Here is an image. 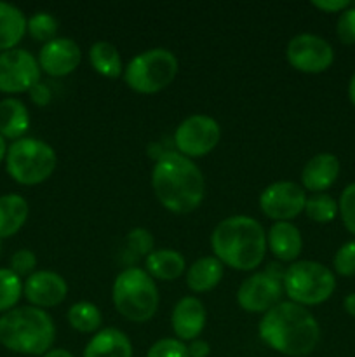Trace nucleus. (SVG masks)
<instances>
[{
    "mask_svg": "<svg viewBox=\"0 0 355 357\" xmlns=\"http://www.w3.org/2000/svg\"><path fill=\"white\" fill-rule=\"evenodd\" d=\"M152 187L160 204L178 215L197 209L205 194L202 171L194 160L178 152L159 157L152 171Z\"/></svg>",
    "mask_w": 355,
    "mask_h": 357,
    "instance_id": "1",
    "label": "nucleus"
},
{
    "mask_svg": "<svg viewBox=\"0 0 355 357\" xmlns=\"http://www.w3.org/2000/svg\"><path fill=\"white\" fill-rule=\"evenodd\" d=\"M260 337L274 351L289 357L308 356L317 347L320 328L315 317L303 305L281 302L265 312Z\"/></svg>",
    "mask_w": 355,
    "mask_h": 357,
    "instance_id": "2",
    "label": "nucleus"
},
{
    "mask_svg": "<svg viewBox=\"0 0 355 357\" xmlns=\"http://www.w3.org/2000/svg\"><path fill=\"white\" fill-rule=\"evenodd\" d=\"M211 246L221 264L237 271H253L263 261L267 236L258 220L237 215L218 223Z\"/></svg>",
    "mask_w": 355,
    "mask_h": 357,
    "instance_id": "3",
    "label": "nucleus"
},
{
    "mask_svg": "<svg viewBox=\"0 0 355 357\" xmlns=\"http://www.w3.org/2000/svg\"><path fill=\"white\" fill-rule=\"evenodd\" d=\"M56 328L51 316L38 307H19L0 317V344L24 356L51 351Z\"/></svg>",
    "mask_w": 355,
    "mask_h": 357,
    "instance_id": "4",
    "label": "nucleus"
},
{
    "mask_svg": "<svg viewBox=\"0 0 355 357\" xmlns=\"http://www.w3.org/2000/svg\"><path fill=\"white\" fill-rule=\"evenodd\" d=\"M115 309L134 323L152 319L159 307V291L152 275L138 267H129L113 282Z\"/></svg>",
    "mask_w": 355,
    "mask_h": 357,
    "instance_id": "5",
    "label": "nucleus"
},
{
    "mask_svg": "<svg viewBox=\"0 0 355 357\" xmlns=\"http://www.w3.org/2000/svg\"><path fill=\"white\" fill-rule=\"evenodd\" d=\"M6 164L17 183L38 185L54 173L56 152L42 139L19 138L7 149Z\"/></svg>",
    "mask_w": 355,
    "mask_h": 357,
    "instance_id": "6",
    "label": "nucleus"
},
{
    "mask_svg": "<svg viewBox=\"0 0 355 357\" xmlns=\"http://www.w3.org/2000/svg\"><path fill=\"white\" fill-rule=\"evenodd\" d=\"M178 58L162 47L148 49L134 56L124 70L125 84L141 94H153L166 89L178 75Z\"/></svg>",
    "mask_w": 355,
    "mask_h": 357,
    "instance_id": "7",
    "label": "nucleus"
},
{
    "mask_svg": "<svg viewBox=\"0 0 355 357\" xmlns=\"http://www.w3.org/2000/svg\"><path fill=\"white\" fill-rule=\"evenodd\" d=\"M284 289L298 305H319L333 295L336 288L334 274L319 261H296L285 271Z\"/></svg>",
    "mask_w": 355,
    "mask_h": 357,
    "instance_id": "8",
    "label": "nucleus"
},
{
    "mask_svg": "<svg viewBox=\"0 0 355 357\" xmlns=\"http://www.w3.org/2000/svg\"><path fill=\"white\" fill-rule=\"evenodd\" d=\"M40 82L38 59L26 49L0 52V91L16 94L30 91Z\"/></svg>",
    "mask_w": 355,
    "mask_h": 357,
    "instance_id": "9",
    "label": "nucleus"
},
{
    "mask_svg": "<svg viewBox=\"0 0 355 357\" xmlns=\"http://www.w3.org/2000/svg\"><path fill=\"white\" fill-rule=\"evenodd\" d=\"M219 138H221L219 124L207 115H191L184 119L174 132V143L178 150L188 159L202 157L214 150Z\"/></svg>",
    "mask_w": 355,
    "mask_h": 357,
    "instance_id": "10",
    "label": "nucleus"
},
{
    "mask_svg": "<svg viewBox=\"0 0 355 357\" xmlns=\"http://www.w3.org/2000/svg\"><path fill=\"white\" fill-rule=\"evenodd\" d=\"M287 61L305 73H320L331 66L334 51L326 38L313 33H299L289 40L285 49Z\"/></svg>",
    "mask_w": 355,
    "mask_h": 357,
    "instance_id": "11",
    "label": "nucleus"
},
{
    "mask_svg": "<svg viewBox=\"0 0 355 357\" xmlns=\"http://www.w3.org/2000/svg\"><path fill=\"white\" fill-rule=\"evenodd\" d=\"M306 195L303 187L294 181H275L260 195L261 211L277 222H289L305 209Z\"/></svg>",
    "mask_w": 355,
    "mask_h": 357,
    "instance_id": "12",
    "label": "nucleus"
},
{
    "mask_svg": "<svg viewBox=\"0 0 355 357\" xmlns=\"http://www.w3.org/2000/svg\"><path fill=\"white\" fill-rule=\"evenodd\" d=\"M282 279L263 271L251 275L240 284L237 302L247 312H268L275 307L282 295Z\"/></svg>",
    "mask_w": 355,
    "mask_h": 357,
    "instance_id": "13",
    "label": "nucleus"
},
{
    "mask_svg": "<svg viewBox=\"0 0 355 357\" xmlns=\"http://www.w3.org/2000/svg\"><path fill=\"white\" fill-rule=\"evenodd\" d=\"M82 61V51L73 38L58 37L45 42L38 54L40 70L52 77H65L77 70Z\"/></svg>",
    "mask_w": 355,
    "mask_h": 357,
    "instance_id": "14",
    "label": "nucleus"
},
{
    "mask_svg": "<svg viewBox=\"0 0 355 357\" xmlns=\"http://www.w3.org/2000/svg\"><path fill=\"white\" fill-rule=\"evenodd\" d=\"M68 284L59 274L38 271L30 274L24 282V296L35 307H54L66 298Z\"/></svg>",
    "mask_w": 355,
    "mask_h": 357,
    "instance_id": "15",
    "label": "nucleus"
},
{
    "mask_svg": "<svg viewBox=\"0 0 355 357\" xmlns=\"http://www.w3.org/2000/svg\"><path fill=\"white\" fill-rule=\"evenodd\" d=\"M205 314L204 305L195 296H184L176 303L173 310V330L181 340H195L202 333L205 326Z\"/></svg>",
    "mask_w": 355,
    "mask_h": 357,
    "instance_id": "16",
    "label": "nucleus"
},
{
    "mask_svg": "<svg viewBox=\"0 0 355 357\" xmlns=\"http://www.w3.org/2000/svg\"><path fill=\"white\" fill-rule=\"evenodd\" d=\"M340 174V160L333 153H319L305 164L301 171L303 187L320 194L336 181Z\"/></svg>",
    "mask_w": 355,
    "mask_h": 357,
    "instance_id": "17",
    "label": "nucleus"
},
{
    "mask_svg": "<svg viewBox=\"0 0 355 357\" xmlns=\"http://www.w3.org/2000/svg\"><path fill=\"white\" fill-rule=\"evenodd\" d=\"M84 357H132L131 340L117 328H104L90 338Z\"/></svg>",
    "mask_w": 355,
    "mask_h": 357,
    "instance_id": "18",
    "label": "nucleus"
},
{
    "mask_svg": "<svg viewBox=\"0 0 355 357\" xmlns=\"http://www.w3.org/2000/svg\"><path fill=\"white\" fill-rule=\"evenodd\" d=\"M267 243L270 251L282 261H292L299 257L303 248L298 227L289 222H277L270 227Z\"/></svg>",
    "mask_w": 355,
    "mask_h": 357,
    "instance_id": "19",
    "label": "nucleus"
},
{
    "mask_svg": "<svg viewBox=\"0 0 355 357\" xmlns=\"http://www.w3.org/2000/svg\"><path fill=\"white\" fill-rule=\"evenodd\" d=\"M30 128V114L23 101L6 98L0 101V135L9 139H19Z\"/></svg>",
    "mask_w": 355,
    "mask_h": 357,
    "instance_id": "20",
    "label": "nucleus"
},
{
    "mask_svg": "<svg viewBox=\"0 0 355 357\" xmlns=\"http://www.w3.org/2000/svg\"><path fill=\"white\" fill-rule=\"evenodd\" d=\"M26 17L16 6L0 2V51L16 49L26 33Z\"/></svg>",
    "mask_w": 355,
    "mask_h": 357,
    "instance_id": "21",
    "label": "nucleus"
},
{
    "mask_svg": "<svg viewBox=\"0 0 355 357\" xmlns=\"http://www.w3.org/2000/svg\"><path fill=\"white\" fill-rule=\"evenodd\" d=\"M223 278V264L216 257L198 258L187 272V284L191 291L205 293L218 286Z\"/></svg>",
    "mask_w": 355,
    "mask_h": 357,
    "instance_id": "22",
    "label": "nucleus"
},
{
    "mask_svg": "<svg viewBox=\"0 0 355 357\" xmlns=\"http://www.w3.org/2000/svg\"><path fill=\"white\" fill-rule=\"evenodd\" d=\"M28 218V202L17 194L0 197V239L14 236Z\"/></svg>",
    "mask_w": 355,
    "mask_h": 357,
    "instance_id": "23",
    "label": "nucleus"
},
{
    "mask_svg": "<svg viewBox=\"0 0 355 357\" xmlns=\"http://www.w3.org/2000/svg\"><path fill=\"white\" fill-rule=\"evenodd\" d=\"M184 258L183 255L174 250H159L152 251L146 257V271L150 275L162 281H174L184 272Z\"/></svg>",
    "mask_w": 355,
    "mask_h": 357,
    "instance_id": "24",
    "label": "nucleus"
},
{
    "mask_svg": "<svg viewBox=\"0 0 355 357\" xmlns=\"http://www.w3.org/2000/svg\"><path fill=\"white\" fill-rule=\"evenodd\" d=\"M89 61L97 73L108 77V79H117L122 73L120 52L113 44L106 40L94 42L90 45Z\"/></svg>",
    "mask_w": 355,
    "mask_h": 357,
    "instance_id": "25",
    "label": "nucleus"
},
{
    "mask_svg": "<svg viewBox=\"0 0 355 357\" xmlns=\"http://www.w3.org/2000/svg\"><path fill=\"white\" fill-rule=\"evenodd\" d=\"M68 323L73 330L82 333H93L101 324V312L94 303L79 302L73 303L68 310Z\"/></svg>",
    "mask_w": 355,
    "mask_h": 357,
    "instance_id": "26",
    "label": "nucleus"
},
{
    "mask_svg": "<svg viewBox=\"0 0 355 357\" xmlns=\"http://www.w3.org/2000/svg\"><path fill=\"white\" fill-rule=\"evenodd\" d=\"M23 282L10 268H0V312H9L19 302Z\"/></svg>",
    "mask_w": 355,
    "mask_h": 357,
    "instance_id": "27",
    "label": "nucleus"
},
{
    "mask_svg": "<svg viewBox=\"0 0 355 357\" xmlns=\"http://www.w3.org/2000/svg\"><path fill=\"white\" fill-rule=\"evenodd\" d=\"M305 213L313 222L327 223L338 215V204L331 195L320 192V194H313L312 197L306 199Z\"/></svg>",
    "mask_w": 355,
    "mask_h": 357,
    "instance_id": "28",
    "label": "nucleus"
},
{
    "mask_svg": "<svg viewBox=\"0 0 355 357\" xmlns=\"http://www.w3.org/2000/svg\"><path fill=\"white\" fill-rule=\"evenodd\" d=\"M26 30L30 31L35 40L49 42L54 38L56 31H58V20L49 13H35L28 20Z\"/></svg>",
    "mask_w": 355,
    "mask_h": 357,
    "instance_id": "29",
    "label": "nucleus"
},
{
    "mask_svg": "<svg viewBox=\"0 0 355 357\" xmlns=\"http://www.w3.org/2000/svg\"><path fill=\"white\" fill-rule=\"evenodd\" d=\"M338 211H340L341 220H343L348 232L355 236V183H350L341 192Z\"/></svg>",
    "mask_w": 355,
    "mask_h": 357,
    "instance_id": "30",
    "label": "nucleus"
},
{
    "mask_svg": "<svg viewBox=\"0 0 355 357\" xmlns=\"http://www.w3.org/2000/svg\"><path fill=\"white\" fill-rule=\"evenodd\" d=\"M146 357H190L188 347L178 338H162L150 347Z\"/></svg>",
    "mask_w": 355,
    "mask_h": 357,
    "instance_id": "31",
    "label": "nucleus"
},
{
    "mask_svg": "<svg viewBox=\"0 0 355 357\" xmlns=\"http://www.w3.org/2000/svg\"><path fill=\"white\" fill-rule=\"evenodd\" d=\"M334 271L340 275H355V241L343 244L334 255Z\"/></svg>",
    "mask_w": 355,
    "mask_h": 357,
    "instance_id": "32",
    "label": "nucleus"
},
{
    "mask_svg": "<svg viewBox=\"0 0 355 357\" xmlns=\"http://www.w3.org/2000/svg\"><path fill=\"white\" fill-rule=\"evenodd\" d=\"M125 241H127V250L136 255L148 257L153 250V236L146 229H132Z\"/></svg>",
    "mask_w": 355,
    "mask_h": 357,
    "instance_id": "33",
    "label": "nucleus"
},
{
    "mask_svg": "<svg viewBox=\"0 0 355 357\" xmlns=\"http://www.w3.org/2000/svg\"><path fill=\"white\" fill-rule=\"evenodd\" d=\"M336 33L343 44H355V7L350 6L338 17Z\"/></svg>",
    "mask_w": 355,
    "mask_h": 357,
    "instance_id": "34",
    "label": "nucleus"
},
{
    "mask_svg": "<svg viewBox=\"0 0 355 357\" xmlns=\"http://www.w3.org/2000/svg\"><path fill=\"white\" fill-rule=\"evenodd\" d=\"M35 265H37V257L33 251L30 250H19L13 255L10 258V271L16 275H28L33 272Z\"/></svg>",
    "mask_w": 355,
    "mask_h": 357,
    "instance_id": "35",
    "label": "nucleus"
},
{
    "mask_svg": "<svg viewBox=\"0 0 355 357\" xmlns=\"http://www.w3.org/2000/svg\"><path fill=\"white\" fill-rule=\"evenodd\" d=\"M28 93H30L31 101H33L35 105H38V107H45V105L51 103V100H52L51 89H49V87L42 82L35 84V86L31 87Z\"/></svg>",
    "mask_w": 355,
    "mask_h": 357,
    "instance_id": "36",
    "label": "nucleus"
},
{
    "mask_svg": "<svg viewBox=\"0 0 355 357\" xmlns=\"http://www.w3.org/2000/svg\"><path fill=\"white\" fill-rule=\"evenodd\" d=\"M312 6L326 10V13H343L352 3L348 0H313Z\"/></svg>",
    "mask_w": 355,
    "mask_h": 357,
    "instance_id": "37",
    "label": "nucleus"
},
{
    "mask_svg": "<svg viewBox=\"0 0 355 357\" xmlns=\"http://www.w3.org/2000/svg\"><path fill=\"white\" fill-rule=\"evenodd\" d=\"M211 349H209V344L205 340H191L190 347H188V356L190 357H207Z\"/></svg>",
    "mask_w": 355,
    "mask_h": 357,
    "instance_id": "38",
    "label": "nucleus"
},
{
    "mask_svg": "<svg viewBox=\"0 0 355 357\" xmlns=\"http://www.w3.org/2000/svg\"><path fill=\"white\" fill-rule=\"evenodd\" d=\"M343 307H345V310L350 314V316L355 317V293H352V295H348L347 298H345Z\"/></svg>",
    "mask_w": 355,
    "mask_h": 357,
    "instance_id": "39",
    "label": "nucleus"
},
{
    "mask_svg": "<svg viewBox=\"0 0 355 357\" xmlns=\"http://www.w3.org/2000/svg\"><path fill=\"white\" fill-rule=\"evenodd\" d=\"M44 357H73L68 351L65 349H51L49 352H45Z\"/></svg>",
    "mask_w": 355,
    "mask_h": 357,
    "instance_id": "40",
    "label": "nucleus"
},
{
    "mask_svg": "<svg viewBox=\"0 0 355 357\" xmlns=\"http://www.w3.org/2000/svg\"><path fill=\"white\" fill-rule=\"evenodd\" d=\"M348 96H350V101L355 105V73L352 75L350 84H348Z\"/></svg>",
    "mask_w": 355,
    "mask_h": 357,
    "instance_id": "41",
    "label": "nucleus"
},
{
    "mask_svg": "<svg viewBox=\"0 0 355 357\" xmlns=\"http://www.w3.org/2000/svg\"><path fill=\"white\" fill-rule=\"evenodd\" d=\"M7 155V146H6V139H3V136L0 135V160L3 159V157Z\"/></svg>",
    "mask_w": 355,
    "mask_h": 357,
    "instance_id": "42",
    "label": "nucleus"
},
{
    "mask_svg": "<svg viewBox=\"0 0 355 357\" xmlns=\"http://www.w3.org/2000/svg\"><path fill=\"white\" fill-rule=\"evenodd\" d=\"M0 253H2V243H0Z\"/></svg>",
    "mask_w": 355,
    "mask_h": 357,
    "instance_id": "43",
    "label": "nucleus"
}]
</instances>
